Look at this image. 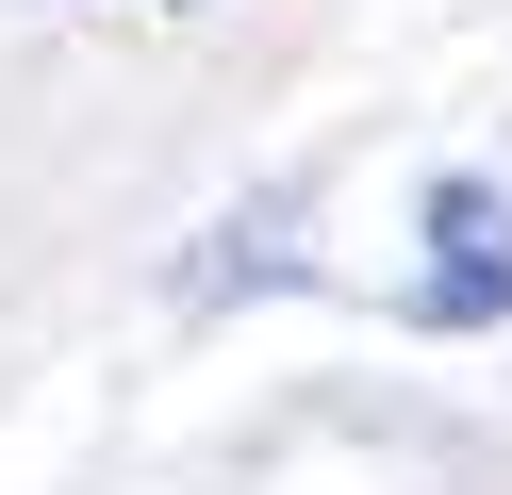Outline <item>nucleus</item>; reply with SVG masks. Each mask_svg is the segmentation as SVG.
Segmentation results:
<instances>
[{
	"label": "nucleus",
	"mask_w": 512,
	"mask_h": 495,
	"mask_svg": "<svg viewBox=\"0 0 512 495\" xmlns=\"http://www.w3.org/2000/svg\"><path fill=\"white\" fill-rule=\"evenodd\" d=\"M430 231H446V264H430V330L512 314V198H496V182H430Z\"/></svg>",
	"instance_id": "nucleus-1"
}]
</instances>
